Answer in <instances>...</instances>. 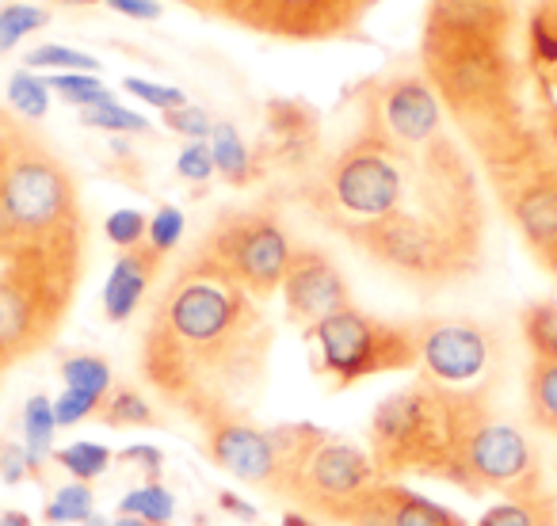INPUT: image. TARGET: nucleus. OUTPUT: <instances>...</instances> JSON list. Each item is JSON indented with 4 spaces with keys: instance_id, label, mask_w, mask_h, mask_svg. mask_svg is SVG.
Wrapping results in <instances>:
<instances>
[{
    "instance_id": "nucleus-33",
    "label": "nucleus",
    "mask_w": 557,
    "mask_h": 526,
    "mask_svg": "<svg viewBox=\"0 0 557 526\" xmlns=\"http://www.w3.org/2000/svg\"><path fill=\"white\" fill-rule=\"evenodd\" d=\"M81 123L92 126V130H103V134H146L149 130V118H141L138 111L123 108L119 100L81 111Z\"/></svg>"
},
{
    "instance_id": "nucleus-21",
    "label": "nucleus",
    "mask_w": 557,
    "mask_h": 526,
    "mask_svg": "<svg viewBox=\"0 0 557 526\" xmlns=\"http://www.w3.org/2000/svg\"><path fill=\"white\" fill-rule=\"evenodd\" d=\"M523 343L531 351V363H557V302L542 298L519 313Z\"/></svg>"
},
{
    "instance_id": "nucleus-7",
    "label": "nucleus",
    "mask_w": 557,
    "mask_h": 526,
    "mask_svg": "<svg viewBox=\"0 0 557 526\" xmlns=\"http://www.w3.org/2000/svg\"><path fill=\"white\" fill-rule=\"evenodd\" d=\"M417 328V366L432 386L466 397H488L500 371V336L470 317H432Z\"/></svg>"
},
{
    "instance_id": "nucleus-23",
    "label": "nucleus",
    "mask_w": 557,
    "mask_h": 526,
    "mask_svg": "<svg viewBox=\"0 0 557 526\" xmlns=\"http://www.w3.org/2000/svg\"><path fill=\"white\" fill-rule=\"evenodd\" d=\"M62 381H65V389H77V393H88V397H100V401H108L111 389H115V371H111L108 359L81 351V355H65L62 359Z\"/></svg>"
},
{
    "instance_id": "nucleus-32",
    "label": "nucleus",
    "mask_w": 557,
    "mask_h": 526,
    "mask_svg": "<svg viewBox=\"0 0 557 526\" xmlns=\"http://www.w3.org/2000/svg\"><path fill=\"white\" fill-rule=\"evenodd\" d=\"M96 419H103V424H111V427H146V424H153V404H149L138 389L119 386V389H111V397L103 401Z\"/></svg>"
},
{
    "instance_id": "nucleus-12",
    "label": "nucleus",
    "mask_w": 557,
    "mask_h": 526,
    "mask_svg": "<svg viewBox=\"0 0 557 526\" xmlns=\"http://www.w3.org/2000/svg\"><path fill=\"white\" fill-rule=\"evenodd\" d=\"M278 290H283L287 317L302 325V333L351 305L348 279H344L333 255L321 252V248H295V260H290L287 279Z\"/></svg>"
},
{
    "instance_id": "nucleus-40",
    "label": "nucleus",
    "mask_w": 557,
    "mask_h": 526,
    "mask_svg": "<svg viewBox=\"0 0 557 526\" xmlns=\"http://www.w3.org/2000/svg\"><path fill=\"white\" fill-rule=\"evenodd\" d=\"M176 176L187 184H207L214 176V156H210V141H187L176 156Z\"/></svg>"
},
{
    "instance_id": "nucleus-31",
    "label": "nucleus",
    "mask_w": 557,
    "mask_h": 526,
    "mask_svg": "<svg viewBox=\"0 0 557 526\" xmlns=\"http://www.w3.org/2000/svg\"><path fill=\"white\" fill-rule=\"evenodd\" d=\"M96 511V492L85 480H70L62 485L47 503V523L65 526V523H88V515Z\"/></svg>"
},
{
    "instance_id": "nucleus-8",
    "label": "nucleus",
    "mask_w": 557,
    "mask_h": 526,
    "mask_svg": "<svg viewBox=\"0 0 557 526\" xmlns=\"http://www.w3.org/2000/svg\"><path fill=\"white\" fill-rule=\"evenodd\" d=\"M447 485L462 488L470 496H500V500L534 496L542 492L539 450L531 447V439L519 427L485 416L458 450L455 465L447 473Z\"/></svg>"
},
{
    "instance_id": "nucleus-4",
    "label": "nucleus",
    "mask_w": 557,
    "mask_h": 526,
    "mask_svg": "<svg viewBox=\"0 0 557 526\" xmlns=\"http://www.w3.org/2000/svg\"><path fill=\"white\" fill-rule=\"evenodd\" d=\"M271 439L278 450L275 496L298 503V511L310 518L348 526L367 496L382 485L371 450L318 424L271 427Z\"/></svg>"
},
{
    "instance_id": "nucleus-30",
    "label": "nucleus",
    "mask_w": 557,
    "mask_h": 526,
    "mask_svg": "<svg viewBox=\"0 0 557 526\" xmlns=\"http://www.w3.org/2000/svg\"><path fill=\"white\" fill-rule=\"evenodd\" d=\"M54 435H58V419H54V401L50 397H32L24 404V447L35 458H50L54 454Z\"/></svg>"
},
{
    "instance_id": "nucleus-17",
    "label": "nucleus",
    "mask_w": 557,
    "mask_h": 526,
    "mask_svg": "<svg viewBox=\"0 0 557 526\" xmlns=\"http://www.w3.org/2000/svg\"><path fill=\"white\" fill-rule=\"evenodd\" d=\"M336 9H341V0H248L245 16L263 24L268 32L310 35L329 27Z\"/></svg>"
},
{
    "instance_id": "nucleus-1",
    "label": "nucleus",
    "mask_w": 557,
    "mask_h": 526,
    "mask_svg": "<svg viewBox=\"0 0 557 526\" xmlns=\"http://www.w3.org/2000/svg\"><path fill=\"white\" fill-rule=\"evenodd\" d=\"M268 355L271 328L252 295L210 255H195L149 321L141 374L161 401L207 427L252 409Z\"/></svg>"
},
{
    "instance_id": "nucleus-13",
    "label": "nucleus",
    "mask_w": 557,
    "mask_h": 526,
    "mask_svg": "<svg viewBox=\"0 0 557 526\" xmlns=\"http://www.w3.org/2000/svg\"><path fill=\"white\" fill-rule=\"evenodd\" d=\"M207 435V454L218 469H225L230 477H237L240 485L252 488H271L275 492L278 485V450L271 431L263 427H252L245 416L233 419H214V424L202 427Z\"/></svg>"
},
{
    "instance_id": "nucleus-48",
    "label": "nucleus",
    "mask_w": 557,
    "mask_h": 526,
    "mask_svg": "<svg viewBox=\"0 0 557 526\" xmlns=\"http://www.w3.org/2000/svg\"><path fill=\"white\" fill-rule=\"evenodd\" d=\"M549 275H554V279H557V267H554V272H549Z\"/></svg>"
},
{
    "instance_id": "nucleus-37",
    "label": "nucleus",
    "mask_w": 557,
    "mask_h": 526,
    "mask_svg": "<svg viewBox=\"0 0 557 526\" xmlns=\"http://www.w3.org/2000/svg\"><path fill=\"white\" fill-rule=\"evenodd\" d=\"M42 462L24 447V442H0V480L4 485H24V480L39 477Z\"/></svg>"
},
{
    "instance_id": "nucleus-38",
    "label": "nucleus",
    "mask_w": 557,
    "mask_h": 526,
    "mask_svg": "<svg viewBox=\"0 0 557 526\" xmlns=\"http://www.w3.org/2000/svg\"><path fill=\"white\" fill-rule=\"evenodd\" d=\"M103 409L100 397H88V393H77V389H62L54 401V419L58 427H77L85 419H96Z\"/></svg>"
},
{
    "instance_id": "nucleus-19",
    "label": "nucleus",
    "mask_w": 557,
    "mask_h": 526,
    "mask_svg": "<svg viewBox=\"0 0 557 526\" xmlns=\"http://www.w3.org/2000/svg\"><path fill=\"white\" fill-rule=\"evenodd\" d=\"M473 526H557V500L546 488L534 496H519V500H500Z\"/></svg>"
},
{
    "instance_id": "nucleus-25",
    "label": "nucleus",
    "mask_w": 557,
    "mask_h": 526,
    "mask_svg": "<svg viewBox=\"0 0 557 526\" xmlns=\"http://www.w3.org/2000/svg\"><path fill=\"white\" fill-rule=\"evenodd\" d=\"M54 462L62 465L73 480H85V485H92L96 477H103V473L111 469L115 454H111V447H103V442L81 439V442H70V447L54 450Z\"/></svg>"
},
{
    "instance_id": "nucleus-34",
    "label": "nucleus",
    "mask_w": 557,
    "mask_h": 526,
    "mask_svg": "<svg viewBox=\"0 0 557 526\" xmlns=\"http://www.w3.org/2000/svg\"><path fill=\"white\" fill-rule=\"evenodd\" d=\"M184 229H187V217L180 206H157V214L149 217V233H146V245L153 248L157 255H169L172 248L184 240Z\"/></svg>"
},
{
    "instance_id": "nucleus-43",
    "label": "nucleus",
    "mask_w": 557,
    "mask_h": 526,
    "mask_svg": "<svg viewBox=\"0 0 557 526\" xmlns=\"http://www.w3.org/2000/svg\"><path fill=\"white\" fill-rule=\"evenodd\" d=\"M222 508H225V511H233V515H245V518H256V508H252V503L237 500V496H230V492H222Z\"/></svg>"
},
{
    "instance_id": "nucleus-47",
    "label": "nucleus",
    "mask_w": 557,
    "mask_h": 526,
    "mask_svg": "<svg viewBox=\"0 0 557 526\" xmlns=\"http://www.w3.org/2000/svg\"><path fill=\"white\" fill-rule=\"evenodd\" d=\"M85 526H111L108 523V518H103V515H96V511H92V515H88V523Z\"/></svg>"
},
{
    "instance_id": "nucleus-28",
    "label": "nucleus",
    "mask_w": 557,
    "mask_h": 526,
    "mask_svg": "<svg viewBox=\"0 0 557 526\" xmlns=\"http://www.w3.org/2000/svg\"><path fill=\"white\" fill-rule=\"evenodd\" d=\"M9 103L16 115L39 123V118H47V111H50V80L35 70H16L9 77Z\"/></svg>"
},
{
    "instance_id": "nucleus-26",
    "label": "nucleus",
    "mask_w": 557,
    "mask_h": 526,
    "mask_svg": "<svg viewBox=\"0 0 557 526\" xmlns=\"http://www.w3.org/2000/svg\"><path fill=\"white\" fill-rule=\"evenodd\" d=\"M50 92H58V100L70 103L77 111H88V108H100V103H111V88L103 85L96 73H50Z\"/></svg>"
},
{
    "instance_id": "nucleus-27",
    "label": "nucleus",
    "mask_w": 557,
    "mask_h": 526,
    "mask_svg": "<svg viewBox=\"0 0 557 526\" xmlns=\"http://www.w3.org/2000/svg\"><path fill=\"white\" fill-rule=\"evenodd\" d=\"M24 70H35V73H96L100 62H96L88 50H77V47H62V42H42V47L27 50L24 58Z\"/></svg>"
},
{
    "instance_id": "nucleus-15",
    "label": "nucleus",
    "mask_w": 557,
    "mask_h": 526,
    "mask_svg": "<svg viewBox=\"0 0 557 526\" xmlns=\"http://www.w3.org/2000/svg\"><path fill=\"white\" fill-rule=\"evenodd\" d=\"M47 336V310L42 290L27 275H4L0 279V366L32 351Z\"/></svg>"
},
{
    "instance_id": "nucleus-2",
    "label": "nucleus",
    "mask_w": 557,
    "mask_h": 526,
    "mask_svg": "<svg viewBox=\"0 0 557 526\" xmlns=\"http://www.w3.org/2000/svg\"><path fill=\"white\" fill-rule=\"evenodd\" d=\"M508 27V0H435L424 35V77L485 161L527 134Z\"/></svg>"
},
{
    "instance_id": "nucleus-35",
    "label": "nucleus",
    "mask_w": 557,
    "mask_h": 526,
    "mask_svg": "<svg viewBox=\"0 0 557 526\" xmlns=\"http://www.w3.org/2000/svg\"><path fill=\"white\" fill-rule=\"evenodd\" d=\"M103 233H108V240L115 248L134 252V248L146 245L149 217L141 214V210H115V214H108V222H103Z\"/></svg>"
},
{
    "instance_id": "nucleus-3",
    "label": "nucleus",
    "mask_w": 557,
    "mask_h": 526,
    "mask_svg": "<svg viewBox=\"0 0 557 526\" xmlns=\"http://www.w3.org/2000/svg\"><path fill=\"white\" fill-rule=\"evenodd\" d=\"M488 412V397H466L417 378L379 401L371 416V458L382 480H447L462 442Z\"/></svg>"
},
{
    "instance_id": "nucleus-14",
    "label": "nucleus",
    "mask_w": 557,
    "mask_h": 526,
    "mask_svg": "<svg viewBox=\"0 0 557 526\" xmlns=\"http://www.w3.org/2000/svg\"><path fill=\"white\" fill-rule=\"evenodd\" d=\"M348 526H470L458 511L405 488L401 480H382Z\"/></svg>"
},
{
    "instance_id": "nucleus-11",
    "label": "nucleus",
    "mask_w": 557,
    "mask_h": 526,
    "mask_svg": "<svg viewBox=\"0 0 557 526\" xmlns=\"http://www.w3.org/2000/svg\"><path fill=\"white\" fill-rule=\"evenodd\" d=\"M367 134L420 153L447 138V108L424 73H397L367 100Z\"/></svg>"
},
{
    "instance_id": "nucleus-22",
    "label": "nucleus",
    "mask_w": 557,
    "mask_h": 526,
    "mask_svg": "<svg viewBox=\"0 0 557 526\" xmlns=\"http://www.w3.org/2000/svg\"><path fill=\"white\" fill-rule=\"evenodd\" d=\"M527 416L557 439V363H531L527 371Z\"/></svg>"
},
{
    "instance_id": "nucleus-5",
    "label": "nucleus",
    "mask_w": 557,
    "mask_h": 526,
    "mask_svg": "<svg viewBox=\"0 0 557 526\" xmlns=\"http://www.w3.org/2000/svg\"><path fill=\"white\" fill-rule=\"evenodd\" d=\"M313 371L333 389H351L367 378L417 366V328L394 325L356 305L306 328Z\"/></svg>"
},
{
    "instance_id": "nucleus-6",
    "label": "nucleus",
    "mask_w": 557,
    "mask_h": 526,
    "mask_svg": "<svg viewBox=\"0 0 557 526\" xmlns=\"http://www.w3.org/2000/svg\"><path fill=\"white\" fill-rule=\"evenodd\" d=\"M488 172L504 199L511 225L534 260L554 272L557 267V156L531 138V130L519 134L508 149L488 156Z\"/></svg>"
},
{
    "instance_id": "nucleus-9",
    "label": "nucleus",
    "mask_w": 557,
    "mask_h": 526,
    "mask_svg": "<svg viewBox=\"0 0 557 526\" xmlns=\"http://www.w3.org/2000/svg\"><path fill=\"white\" fill-rule=\"evenodd\" d=\"M202 255H210L252 298H263L283 287L290 260H295V245H290V233L283 229L275 214L248 210V214L222 217L218 229L207 237Z\"/></svg>"
},
{
    "instance_id": "nucleus-29",
    "label": "nucleus",
    "mask_w": 557,
    "mask_h": 526,
    "mask_svg": "<svg viewBox=\"0 0 557 526\" xmlns=\"http://www.w3.org/2000/svg\"><path fill=\"white\" fill-rule=\"evenodd\" d=\"M50 24V12L39 9V4H24V0H12L0 9V54L16 50L27 35L42 32Z\"/></svg>"
},
{
    "instance_id": "nucleus-46",
    "label": "nucleus",
    "mask_w": 557,
    "mask_h": 526,
    "mask_svg": "<svg viewBox=\"0 0 557 526\" xmlns=\"http://www.w3.org/2000/svg\"><path fill=\"white\" fill-rule=\"evenodd\" d=\"M111 526H153V523H146V518H134V515H115V518H111Z\"/></svg>"
},
{
    "instance_id": "nucleus-10",
    "label": "nucleus",
    "mask_w": 557,
    "mask_h": 526,
    "mask_svg": "<svg viewBox=\"0 0 557 526\" xmlns=\"http://www.w3.org/2000/svg\"><path fill=\"white\" fill-rule=\"evenodd\" d=\"M73 179L47 153H16L0 168V222L16 233H54L73 217Z\"/></svg>"
},
{
    "instance_id": "nucleus-20",
    "label": "nucleus",
    "mask_w": 557,
    "mask_h": 526,
    "mask_svg": "<svg viewBox=\"0 0 557 526\" xmlns=\"http://www.w3.org/2000/svg\"><path fill=\"white\" fill-rule=\"evenodd\" d=\"M210 156H214V172L230 184L252 179V153H248L237 126L225 123V118H218L214 130H210Z\"/></svg>"
},
{
    "instance_id": "nucleus-18",
    "label": "nucleus",
    "mask_w": 557,
    "mask_h": 526,
    "mask_svg": "<svg viewBox=\"0 0 557 526\" xmlns=\"http://www.w3.org/2000/svg\"><path fill=\"white\" fill-rule=\"evenodd\" d=\"M527 54L542 80V92L557 100V0H534L527 20Z\"/></svg>"
},
{
    "instance_id": "nucleus-24",
    "label": "nucleus",
    "mask_w": 557,
    "mask_h": 526,
    "mask_svg": "<svg viewBox=\"0 0 557 526\" xmlns=\"http://www.w3.org/2000/svg\"><path fill=\"white\" fill-rule=\"evenodd\" d=\"M119 515H134L153 526H169L172 515H176V500H172V492L161 480H146V485L131 488V492L119 500Z\"/></svg>"
},
{
    "instance_id": "nucleus-45",
    "label": "nucleus",
    "mask_w": 557,
    "mask_h": 526,
    "mask_svg": "<svg viewBox=\"0 0 557 526\" xmlns=\"http://www.w3.org/2000/svg\"><path fill=\"white\" fill-rule=\"evenodd\" d=\"M283 526H318L310 515H302V511H290V515H283Z\"/></svg>"
},
{
    "instance_id": "nucleus-42",
    "label": "nucleus",
    "mask_w": 557,
    "mask_h": 526,
    "mask_svg": "<svg viewBox=\"0 0 557 526\" xmlns=\"http://www.w3.org/2000/svg\"><path fill=\"white\" fill-rule=\"evenodd\" d=\"M103 4L126 20H161V12H164L157 0H103Z\"/></svg>"
},
{
    "instance_id": "nucleus-39",
    "label": "nucleus",
    "mask_w": 557,
    "mask_h": 526,
    "mask_svg": "<svg viewBox=\"0 0 557 526\" xmlns=\"http://www.w3.org/2000/svg\"><path fill=\"white\" fill-rule=\"evenodd\" d=\"M164 126H169L172 134H180V138H187V141H210L214 118H210L207 108L184 103V108H176V111H169V115H164Z\"/></svg>"
},
{
    "instance_id": "nucleus-36",
    "label": "nucleus",
    "mask_w": 557,
    "mask_h": 526,
    "mask_svg": "<svg viewBox=\"0 0 557 526\" xmlns=\"http://www.w3.org/2000/svg\"><path fill=\"white\" fill-rule=\"evenodd\" d=\"M123 88L134 96V100H141V103H149L153 111H161V115H169V111H176V108H184V103H187L184 88L157 85V80H146V77H126Z\"/></svg>"
},
{
    "instance_id": "nucleus-49",
    "label": "nucleus",
    "mask_w": 557,
    "mask_h": 526,
    "mask_svg": "<svg viewBox=\"0 0 557 526\" xmlns=\"http://www.w3.org/2000/svg\"><path fill=\"white\" fill-rule=\"evenodd\" d=\"M0 515H4V511H0Z\"/></svg>"
},
{
    "instance_id": "nucleus-16",
    "label": "nucleus",
    "mask_w": 557,
    "mask_h": 526,
    "mask_svg": "<svg viewBox=\"0 0 557 526\" xmlns=\"http://www.w3.org/2000/svg\"><path fill=\"white\" fill-rule=\"evenodd\" d=\"M157 260H161V255L149 245L134 248V252H123L115 260L108 283H103V317H108L111 325H126V321L138 313L141 298H146L149 283H153V275H157Z\"/></svg>"
},
{
    "instance_id": "nucleus-44",
    "label": "nucleus",
    "mask_w": 557,
    "mask_h": 526,
    "mask_svg": "<svg viewBox=\"0 0 557 526\" xmlns=\"http://www.w3.org/2000/svg\"><path fill=\"white\" fill-rule=\"evenodd\" d=\"M0 526H35L32 515H24V511H4L0 515Z\"/></svg>"
},
{
    "instance_id": "nucleus-41",
    "label": "nucleus",
    "mask_w": 557,
    "mask_h": 526,
    "mask_svg": "<svg viewBox=\"0 0 557 526\" xmlns=\"http://www.w3.org/2000/svg\"><path fill=\"white\" fill-rule=\"evenodd\" d=\"M119 462L141 465V469L149 473V480H157V477H161V469H164V454L157 447H149V442H134V447H126L123 454H119Z\"/></svg>"
}]
</instances>
